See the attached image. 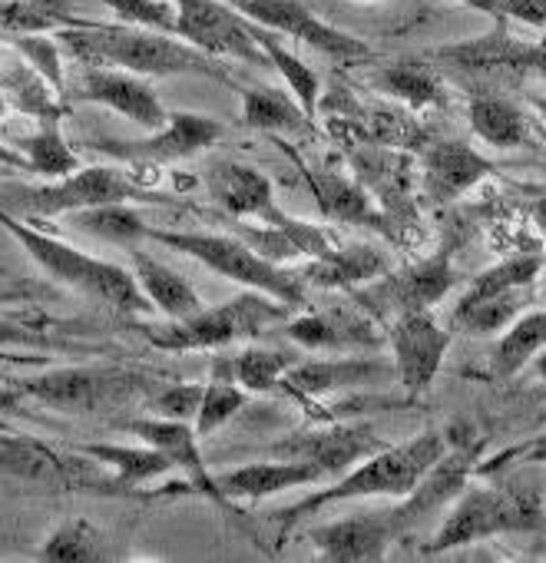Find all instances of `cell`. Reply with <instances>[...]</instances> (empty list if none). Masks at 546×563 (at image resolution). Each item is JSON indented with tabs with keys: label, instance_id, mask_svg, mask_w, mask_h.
Listing matches in <instances>:
<instances>
[{
	"label": "cell",
	"instance_id": "6da1fadb",
	"mask_svg": "<svg viewBox=\"0 0 546 563\" xmlns=\"http://www.w3.org/2000/svg\"><path fill=\"white\" fill-rule=\"evenodd\" d=\"M64 47L80 57L87 67H116L140 77H179V74H199L212 80H225L219 64L186 44L176 34H159L149 27L133 24H77L57 31Z\"/></svg>",
	"mask_w": 546,
	"mask_h": 563
},
{
	"label": "cell",
	"instance_id": "7a4b0ae2",
	"mask_svg": "<svg viewBox=\"0 0 546 563\" xmlns=\"http://www.w3.org/2000/svg\"><path fill=\"white\" fill-rule=\"evenodd\" d=\"M450 448L447 431H424L414 434L404 444L394 448H381L371 457H365L361 464H355L352 471H345L338 481H332L328 487L315 490L312 497H302L299 504H292L289 510H282V540L286 533L305 520L309 514H319L332 504H345V500H375V497H391L401 500L414 490V484L424 477V471Z\"/></svg>",
	"mask_w": 546,
	"mask_h": 563
},
{
	"label": "cell",
	"instance_id": "3957f363",
	"mask_svg": "<svg viewBox=\"0 0 546 563\" xmlns=\"http://www.w3.org/2000/svg\"><path fill=\"white\" fill-rule=\"evenodd\" d=\"M0 229H8L24 249L27 255L41 265V272H47L51 278L64 282V286L116 309V312H126V316H146L153 312L149 299L143 296L140 282L133 278V272H126L123 265L116 262H107V258H97L90 252H80L41 229H34L31 222H21L18 216L0 209Z\"/></svg>",
	"mask_w": 546,
	"mask_h": 563
},
{
	"label": "cell",
	"instance_id": "277c9868",
	"mask_svg": "<svg viewBox=\"0 0 546 563\" xmlns=\"http://www.w3.org/2000/svg\"><path fill=\"white\" fill-rule=\"evenodd\" d=\"M546 507L530 487H464V494L444 514L437 533L424 543V553H447L477 540L503 533H543Z\"/></svg>",
	"mask_w": 546,
	"mask_h": 563
},
{
	"label": "cell",
	"instance_id": "5b68a950",
	"mask_svg": "<svg viewBox=\"0 0 546 563\" xmlns=\"http://www.w3.org/2000/svg\"><path fill=\"white\" fill-rule=\"evenodd\" d=\"M146 239L176 249L189 258H196L199 265L212 268L215 275L238 282L242 289H255L265 292L271 299L286 302L289 309H302L309 302V289L302 286V278L296 272H289L286 265H271L268 258H261L248 242H242L238 235H219V232H172V229H156L149 225Z\"/></svg>",
	"mask_w": 546,
	"mask_h": 563
},
{
	"label": "cell",
	"instance_id": "8992f818",
	"mask_svg": "<svg viewBox=\"0 0 546 563\" xmlns=\"http://www.w3.org/2000/svg\"><path fill=\"white\" fill-rule=\"evenodd\" d=\"M289 306L271 299L265 292L245 289L235 299L215 306V309H199L196 316L186 319H169L166 325L156 329H140L153 349L163 352H205V349H225L245 339H255L268 325L286 322Z\"/></svg>",
	"mask_w": 546,
	"mask_h": 563
},
{
	"label": "cell",
	"instance_id": "52a82bcc",
	"mask_svg": "<svg viewBox=\"0 0 546 563\" xmlns=\"http://www.w3.org/2000/svg\"><path fill=\"white\" fill-rule=\"evenodd\" d=\"M136 199H159L169 202L166 196H149L136 179H130L123 169L113 166H80L70 176L47 179L41 186H0V209L11 216H27V219H54V216H70L77 209L103 206V202H136Z\"/></svg>",
	"mask_w": 546,
	"mask_h": 563
},
{
	"label": "cell",
	"instance_id": "ba28073f",
	"mask_svg": "<svg viewBox=\"0 0 546 563\" xmlns=\"http://www.w3.org/2000/svg\"><path fill=\"white\" fill-rule=\"evenodd\" d=\"M11 385L27 401H37L60 415H103L143 398L149 378L120 365H67Z\"/></svg>",
	"mask_w": 546,
	"mask_h": 563
},
{
	"label": "cell",
	"instance_id": "9c48e42d",
	"mask_svg": "<svg viewBox=\"0 0 546 563\" xmlns=\"http://www.w3.org/2000/svg\"><path fill=\"white\" fill-rule=\"evenodd\" d=\"M454 242L444 239L427 258L404 265L401 272H385L381 278L355 289V302L375 316H401V312H431L454 289Z\"/></svg>",
	"mask_w": 546,
	"mask_h": 563
},
{
	"label": "cell",
	"instance_id": "30bf717a",
	"mask_svg": "<svg viewBox=\"0 0 546 563\" xmlns=\"http://www.w3.org/2000/svg\"><path fill=\"white\" fill-rule=\"evenodd\" d=\"M0 474L51 487V490H93L116 494L113 477L100 471L93 457L83 451H60L37 438H8L0 441Z\"/></svg>",
	"mask_w": 546,
	"mask_h": 563
},
{
	"label": "cell",
	"instance_id": "8fae6325",
	"mask_svg": "<svg viewBox=\"0 0 546 563\" xmlns=\"http://www.w3.org/2000/svg\"><path fill=\"white\" fill-rule=\"evenodd\" d=\"M225 4L245 21L268 27L276 34H286L299 44H309L312 51L325 54L335 64L355 67L375 57V51L365 41L325 24L309 4H302V0H225Z\"/></svg>",
	"mask_w": 546,
	"mask_h": 563
},
{
	"label": "cell",
	"instance_id": "7c38bea8",
	"mask_svg": "<svg viewBox=\"0 0 546 563\" xmlns=\"http://www.w3.org/2000/svg\"><path fill=\"white\" fill-rule=\"evenodd\" d=\"M219 136L222 123L205 113H169L166 123L143 140H97L90 143V150L130 166H163L209 150L212 143H219Z\"/></svg>",
	"mask_w": 546,
	"mask_h": 563
},
{
	"label": "cell",
	"instance_id": "4fadbf2b",
	"mask_svg": "<svg viewBox=\"0 0 546 563\" xmlns=\"http://www.w3.org/2000/svg\"><path fill=\"white\" fill-rule=\"evenodd\" d=\"M176 37L209 57H235L252 67H265V54L255 44L248 21L235 14L225 0H172Z\"/></svg>",
	"mask_w": 546,
	"mask_h": 563
},
{
	"label": "cell",
	"instance_id": "5bb4252c",
	"mask_svg": "<svg viewBox=\"0 0 546 563\" xmlns=\"http://www.w3.org/2000/svg\"><path fill=\"white\" fill-rule=\"evenodd\" d=\"M388 342L394 352L398 385L408 391V398L424 395L447 358L450 332L441 329L431 312H401L388 329Z\"/></svg>",
	"mask_w": 546,
	"mask_h": 563
},
{
	"label": "cell",
	"instance_id": "9a60e30c",
	"mask_svg": "<svg viewBox=\"0 0 546 563\" xmlns=\"http://www.w3.org/2000/svg\"><path fill=\"white\" fill-rule=\"evenodd\" d=\"M477 464H480V448H477V444L447 448V451L424 471V477L414 484V490H411L408 497H401L394 510H388L394 530L404 533V530L424 523L431 514L450 507V504L464 494V487L470 484V477L477 474Z\"/></svg>",
	"mask_w": 546,
	"mask_h": 563
},
{
	"label": "cell",
	"instance_id": "2e32d148",
	"mask_svg": "<svg viewBox=\"0 0 546 563\" xmlns=\"http://www.w3.org/2000/svg\"><path fill=\"white\" fill-rule=\"evenodd\" d=\"M74 97L80 103H97V107L120 113L123 120L136 123L143 133L159 130L169 117V110L163 107L159 93L153 90L146 77L116 70V67H87L83 77L77 80Z\"/></svg>",
	"mask_w": 546,
	"mask_h": 563
},
{
	"label": "cell",
	"instance_id": "e0dca14e",
	"mask_svg": "<svg viewBox=\"0 0 546 563\" xmlns=\"http://www.w3.org/2000/svg\"><path fill=\"white\" fill-rule=\"evenodd\" d=\"M381 382H398L394 362L381 358H355V355H335V358H299L286 378L282 388L292 398H325L335 391H352V388H371Z\"/></svg>",
	"mask_w": 546,
	"mask_h": 563
},
{
	"label": "cell",
	"instance_id": "ac0fdd59",
	"mask_svg": "<svg viewBox=\"0 0 546 563\" xmlns=\"http://www.w3.org/2000/svg\"><path fill=\"white\" fill-rule=\"evenodd\" d=\"M493 173V163L464 140H431L417 150V179L427 199L454 202Z\"/></svg>",
	"mask_w": 546,
	"mask_h": 563
},
{
	"label": "cell",
	"instance_id": "d6986e66",
	"mask_svg": "<svg viewBox=\"0 0 546 563\" xmlns=\"http://www.w3.org/2000/svg\"><path fill=\"white\" fill-rule=\"evenodd\" d=\"M398 537L388 510H358L332 523L312 527L309 540L315 543L319 560L325 563H371L388 556V543Z\"/></svg>",
	"mask_w": 546,
	"mask_h": 563
},
{
	"label": "cell",
	"instance_id": "ffe728a7",
	"mask_svg": "<svg viewBox=\"0 0 546 563\" xmlns=\"http://www.w3.org/2000/svg\"><path fill=\"white\" fill-rule=\"evenodd\" d=\"M120 428H123V431H133L143 444L163 451V454L176 464V471L186 474V484H182L186 490L202 494V497H209V500L219 504V507H232V500L222 497L215 477L209 474V467H205V461H202V451H199V434H196V428H192L189 421L133 418V421H123Z\"/></svg>",
	"mask_w": 546,
	"mask_h": 563
},
{
	"label": "cell",
	"instance_id": "44dd1931",
	"mask_svg": "<svg viewBox=\"0 0 546 563\" xmlns=\"http://www.w3.org/2000/svg\"><path fill=\"white\" fill-rule=\"evenodd\" d=\"M385 444L378 441V434L365 424H335V428H319V431H305L296 438H286L282 444H276L279 457H299V461H312L325 471L328 481L342 477L345 471H352L355 464H361L365 457H371L375 451H381Z\"/></svg>",
	"mask_w": 546,
	"mask_h": 563
},
{
	"label": "cell",
	"instance_id": "7402d4cb",
	"mask_svg": "<svg viewBox=\"0 0 546 563\" xmlns=\"http://www.w3.org/2000/svg\"><path fill=\"white\" fill-rule=\"evenodd\" d=\"M209 196L232 219H255L258 225H279V222L292 219L279 206L268 176H261L255 166H245V163L219 166L209 176Z\"/></svg>",
	"mask_w": 546,
	"mask_h": 563
},
{
	"label": "cell",
	"instance_id": "603a6c76",
	"mask_svg": "<svg viewBox=\"0 0 546 563\" xmlns=\"http://www.w3.org/2000/svg\"><path fill=\"white\" fill-rule=\"evenodd\" d=\"M437 57L450 60L460 70H480V74H490V70L546 74V37H539L536 44H526V41L510 37L503 21H497L490 34H483L477 41L444 47Z\"/></svg>",
	"mask_w": 546,
	"mask_h": 563
},
{
	"label": "cell",
	"instance_id": "cb8c5ba5",
	"mask_svg": "<svg viewBox=\"0 0 546 563\" xmlns=\"http://www.w3.org/2000/svg\"><path fill=\"white\" fill-rule=\"evenodd\" d=\"M219 490L225 500H265L276 497L296 487H312V484H328L325 471L312 461H299V457H279V461H255V464H242L235 471H225L215 477Z\"/></svg>",
	"mask_w": 546,
	"mask_h": 563
},
{
	"label": "cell",
	"instance_id": "d4e9b609",
	"mask_svg": "<svg viewBox=\"0 0 546 563\" xmlns=\"http://www.w3.org/2000/svg\"><path fill=\"white\" fill-rule=\"evenodd\" d=\"M388 272V258L381 255V249L355 242L345 245L338 242L332 252L309 258L296 275L302 278L305 289H322V292H355L368 282L381 278Z\"/></svg>",
	"mask_w": 546,
	"mask_h": 563
},
{
	"label": "cell",
	"instance_id": "484cf974",
	"mask_svg": "<svg viewBox=\"0 0 546 563\" xmlns=\"http://www.w3.org/2000/svg\"><path fill=\"white\" fill-rule=\"evenodd\" d=\"M235 235L248 242L271 265H286L296 258H319L338 245V235L332 229L296 216L279 225H245L235 219Z\"/></svg>",
	"mask_w": 546,
	"mask_h": 563
},
{
	"label": "cell",
	"instance_id": "4316f807",
	"mask_svg": "<svg viewBox=\"0 0 546 563\" xmlns=\"http://www.w3.org/2000/svg\"><path fill=\"white\" fill-rule=\"evenodd\" d=\"M0 100L41 123H60V117L67 113L64 97L34 70V64L11 41L0 47Z\"/></svg>",
	"mask_w": 546,
	"mask_h": 563
},
{
	"label": "cell",
	"instance_id": "83f0119b",
	"mask_svg": "<svg viewBox=\"0 0 546 563\" xmlns=\"http://www.w3.org/2000/svg\"><path fill=\"white\" fill-rule=\"evenodd\" d=\"M315 199H319V209L325 219L332 222H355V225H375L381 235L391 239V222L388 216L371 206V196L368 189L358 183V179H348V176H338L332 169H312V166H302Z\"/></svg>",
	"mask_w": 546,
	"mask_h": 563
},
{
	"label": "cell",
	"instance_id": "f1b7e54d",
	"mask_svg": "<svg viewBox=\"0 0 546 563\" xmlns=\"http://www.w3.org/2000/svg\"><path fill=\"white\" fill-rule=\"evenodd\" d=\"M286 332L292 345L319 355H342V352H361L378 345L371 325L348 312H305L296 316Z\"/></svg>",
	"mask_w": 546,
	"mask_h": 563
},
{
	"label": "cell",
	"instance_id": "f546056e",
	"mask_svg": "<svg viewBox=\"0 0 546 563\" xmlns=\"http://www.w3.org/2000/svg\"><path fill=\"white\" fill-rule=\"evenodd\" d=\"M130 255H133V278L140 282V289L149 299L153 312H163L166 319H186L202 309V299L186 282V275H179L166 262L153 258L140 245L130 249Z\"/></svg>",
	"mask_w": 546,
	"mask_h": 563
},
{
	"label": "cell",
	"instance_id": "4dcf8cb0",
	"mask_svg": "<svg viewBox=\"0 0 546 563\" xmlns=\"http://www.w3.org/2000/svg\"><path fill=\"white\" fill-rule=\"evenodd\" d=\"M77 451L93 457L100 467L113 471L116 494L140 490V487H146V484H153V481H159V477L176 471V464L163 451H156L149 444H143V448H130V444H80Z\"/></svg>",
	"mask_w": 546,
	"mask_h": 563
},
{
	"label": "cell",
	"instance_id": "1f68e13d",
	"mask_svg": "<svg viewBox=\"0 0 546 563\" xmlns=\"http://www.w3.org/2000/svg\"><path fill=\"white\" fill-rule=\"evenodd\" d=\"M242 97V123L248 130L261 133H292L302 136L312 130V117L299 107V100L289 93V87H245Z\"/></svg>",
	"mask_w": 546,
	"mask_h": 563
},
{
	"label": "cell",
	"instance_id": "d6a6232c",
	"mask_svg": "<svg viewBox=\"0 0 546 563\" xmlns=\"http://www.w3.org/2000/svg\"><path fill=\"white\" fill-rule=\"evenodd\" d=\"M296 362H299V355H292V352H279V349H245V352H238L232 358L215 362V378L235 382L248 395H265V391H276L282 385L286 372Z\"/></svg>",
	"mask_w": 546,
	"mask_h": 563
},
{
	"label": "cell",
	"instance_id": "836d02e7",
	"mask_svg": "<svg viewBox=\"0 0 546 563\" xmlns=\"http://www.w3.org/2000/svg\"><path fill=\"white\" fill-rule=\"evenodd\" d=\"M248 31H252V37H255V44L261 47L265 60L282 74V80H286L289 93L299 100V107H302L312 120H319V103H322V80H319V74H315L299 54H292V51L276 37V31L258 27V24H252V21H248Z\"/></svg>",
	"mask_w": 546,
	"mask_h": 563
},
{
	"label": "cell",
	"instance_id": "e575fe53",
	"mask_svg": "<svg viewBox=\"0 0 546 563\" xmlns=\"http://www.w3.org/2000/svg\"><path fill=\"white\" fill-rule=\"evenodd\" d=\"M546 255L543 252H516V255H506L503 262L483 268L480 275L470 278L467 292L460 296V302L454 309H470L483 299H493V296H503V292H513V289H530L536 286L539 278V268H543Z\"/></svg>",
	"mask_w": 546,
	"mask_h": 563
},
{
	"label": "cell",
	"instance_id": "d590c367",
	"mask_svg": "<svg viewBox=\"0 0 546 563\" xmlns=\"http://www.w3.org/2000/svg\"><path fill=\"white\" fill-rule=\"evenodd\" d=\"M467 120H470V130L493 150H516L530 136L523 110L510 103L506 97H493V93L473 97L467 107Z\"/></svg>",
	"mask_w": 546,
	"mask_h": 563
},
{
	"label": "cell",
	"instance_id": "8d00e7d4",
	"mask_svg": "<svg viewBox=\"0 0 546 563\" xmlns=\"http://www.w3.org/2000/svg\"><path fill=\"white\" fill-rule=\"evenodd\" d=\"M67 222L77 232L93 235L110 245H120V249H136L149 232V222L130 202H103V206L77 209L67 216Z\"/></svg>",
	"mask_w": 546,
	"mask_h": 563
},
{
	"label": "cell",
	"instance_id": "74e56055",
	"mask_svg": "<svg viewBox=\"0 0 546 563\" xmlns=\"http://www.w3.org/2000/svg\"><path fill=\"white\" fill-rule=\"evenodd\" d=\"M378 87L398 103H404L408 110H434V107H444L447 100L441 77L421 60H401V64L378 70Z\"/></svg>",
	"mask_w": 546,
	"mask_h": 563
},
{
	"label": "cell",
	"instance_id": "f35d334b",
	"mask_svg": "<svg viewBox=\"0 0 546 563\" xmlns=\"http://www.w3.org/2000/svg\"><path fill=\"white\" fill-rule=\"evenodd\" d=\"M546 349V309L536 312H523L497 342L493 355H490V368L497 378H513L516 372H523L533 355Z\"/></svg>",
	"mask_w": 546,
	"mask_h": 563
},
{
	"label": "cell",
	"instance_id": "ab89813d",
	"mask_svg": "<svg viewBox=\"0 0 546 563\" xmlns=\"http://www.w3.org/2000/svg\"><path fill=\"white\" fill-rule=\"evenodd\" d=\"M37 556L57 563H100L110 560V543L107 533L90 520H64L60 527H54V533H47Z\"/></svg>",
	"mask_w": 546,
	"mask_h": 563
},
{
	"label": "cell",
	"instance_id": "60d3db41",
	"mask_svg": "<svg viewBox=\"0 0 546 563\" xmlns=\"http://www.w3.org/2000/svg\"><path fill=\"white\" fill-rule=\"evenodd\" d=\"M18 150L27 159V173L44 179H60L80 169V153L64 140L57 123H41V130L24 136Z\"/></svg>",
	"mask_w": 546,
	"mask_h": 563
},
{
	"label": "cell",
	"instance_id": "b9f144b4",
	"mask_svg": "<svg viewBox=\"0 0 546 563\" xmlns=\"http://www.w3.org/2000/svg\"><path fill=\"white\" fill-rule=\"evenodd\" d=\"M530 302H533V286L513 289V292L483 299L470 309H454V325L470 332V335H497V332L510 329L526 312Z\"/></svg>",
	"mask_w": 546,
	"mask_h": 563
},
{
	"label": "cell",
	"instance_id": "7bdbcfd3",
	"mask_svg": "<svg viewBox=\"0 0 546 563\" xmlns=\"http://www.w3.org/2000/svg\"><path fill=\"white\" fill-rule=\"evenodd\" d=\"M365 133H368V143L388 146V150H404V153L421 150V143H424V130L417 126V120L398 107H375L365 117Z\"/></svg>",
	"mask_w": 546,
	"mask_h": 563
},
{
	"label": "cell",
	"instance_id": "ee69618b",
	"mask_svg": "<svg viewBox=\"0 0 546 563\" xmlns=\"http://www.w3.org/2000/svg\"><path fill=\"white\" fill-rule=\"evenodd\" d=\"M245 405H248V391L238 388L235 382H222V378L209 382L205 391H202V405H199V411H196V421H192L199 441H202V438H212V434H215L222 424H229Z\"/></svg>",
	"mask_w": 546,
	"mask_h": 563
},
{
	"label": "cell",
	"instance_id": "f6af8a7d",
	"mask_svg": "<svg viewBox=\"0 0 546 563\" xmlns=\"http://www.w3.org/2000/svg\"><path fill=\"white\" fill-rule=\"evenodd\" d=\"M107 11L120 18V24L149 27L159 34H176V8L172 0H100Z\"/></svg>",
	"mask_w": 546,
	"mask_h": 563
},
{
	"label": "cell",
	"instance_id": "bcb514c9",
	"mask_svg": "<svg viewBox=\"0 0 546 563\" xmlns=\"http://www.w3.org/2000/svg\"><path fill=\"white\" fill-rule=\"evenodd\" d=\"M11 44H14V47L34 64V70L64 97L67 80H64V60H60L57 41L47 37V34H18V37H11Z\"/></svg>",
	"mask_w": 546,
	"mask_h": 563
},
{
	"label": "cell",
	"instance_id": "7dc6e473",
	"mask_svg": "<svg viewBox=\"0 0 546 563\" xmlns=\"http://www.w3.org/2000/svg\"><path fill=\"white\" fill-rule=\"evenodd\" d=\"M202 391H205V385H192V382H186V385H169V388H163L159 395H156V401H153V408H156V415L159 418H169V421H196V411H199V405H202Z\"/></svg>",
	"mask_w": 546,
	"mask_h": 563
},
{
	"label": "cell",
	"instance_id": "c3c4849f",
	"mask_svg": "<svg viewBox=\"0 0 546 563\" xmlns=\"http://www.w3.org/2000/svg\"><path fill=\"white\" fill-rule=\"evenodd\" d=\"M497 4H500L503 21L513 18L520 24L546 31V0H497Z\"/></svg>",
	"mask_w": 546,
	"mask_h": 563
},
{
	"label": "cell",
	"instance_id": "681fc988",
	"mask_svg": "<svg viewBox=\"0 0 546 563\" xmlns=\"http://www.w3.org/2000/svg\"><path fill=\"white\" fill-rule=\"evenodd\" d=\"M0 169H24L27 173V159L21 156V150L8 146L4 140H0Z\"/></svg>",
	"mask_w": 546,
	"mask_h": 563
},
{
	"label": "cell",
	"instance_id": "f907efd6",
	"mask_svg": "<svg viewBox=\"0 0 546 563\" xmlns=\"http://www.w3.org/2000/svg\"><path fill=\"white\" fill-rule=\"evenodd\" d=\"M454 4H464V8H470V11H483V14H490V18H493V24H497V21H503L497 0H454Z\"/></svg>",
	"mask_w": 546,
	"mask_h": 563
},
{
	"label": "cell",
	"instance_id": "816d5d0a",
	"mask_svg": "<svg viewBox=\"0 0 546 563\" xmlns=\"http://www.w3.org/2000/svg\"><path fill=\"white\" fill-rule=\"evenodd\" d=\"M530 219H533L536 232L546 239V196H539V199H533V202H530Z\"/></svg>",
	"mask_w": 546,
	"mask_h": 563
},
{
	"label": "cell",
	"instance_id": "f5cc1de1",
	"mask_svg": "<svg viewBox=\"0 0 546 563\" xmlns=\"http://www.w3.org/2000/svg\"><path fill=\"white\" fill-rule=\"evenodd\" d=\"M24 401V395L14 385H0V411H11Z\"/></svg>",
	"mask_w": 546,
	"mask_h": 563
},
{
	"label": "cell",
	"instance_id": "db71d44e",
	"mask_svg": "<svg viewBox=\"0 0 546 563\" xmlns=\"http://www.w3.org/2000/svg\"><path fill=\"white\" fill-rule=\"evenodd\" d=\"M516 454H523L526 461H546V434H543L539 441H533V444H526V448H520Z\"/></svg>",
	"mask_w": 546,
	"mask_h": 563
},
{
	"label": "cell",
	"instance_id": "11a10c76",
	"mask_svg": "<svg viewBox=\"0 0 546 563\" xmlns=\"http://www.w3.org/2000/svg\"><path fill=\"white\" fill-rule=\"evenodd\" d=\"M27 332H18L14 325H0V342H24Z\"/></svg>",
	"mask_w": 546,
	"mask_h": 563
},
{
	"label": "cell",
	"instance_id": "9f6ffc18",
	"mask_svg": "<svg viewBox=\"0 0 546 563\" xmlns=\"http://www.w3.org/2000/svg\"><path fill=\"white\" fill-rule=\"evenodd\" d=\"M533 372L546 382V349H539V352L533 355Z\"/></svg>",
	"mask_w": 546,
	"mask_h": 563
},
{
	"label": "cell",
	"instance_id": "6f0895ef",
	"mask_svg": "<svg viewBox=\"0 0 546 563\" xmlns=\"http://www.w3.org/2000/svg\"><path fill=\"white\" fill-rule=\"evenodd\" d=\"M536 296L546 302V262H543V268H539V278H536Z\"/></svg>",
	"mask_w": 546,
	"mask_h": 563
},
{
	"label": "cell",
	"instance_id": "680465c9",
	"mask_svg": "<svg viewBox=\"0 0 546 563\" xmlns=\"http://www.w3.org/2000/svg\"><path fill=\"white\" fill-rule=\"evenodd\" d=\"M533 107L543 113V120H546V93H539V97H533Z\"/></svg>",
	"mask_w": 546,
	"mask_h": 563
},
{
	"label": "cell",
	"instance_id": "91938a15",
	"mask_svg": "<svg viewBox=\"0 0 546 563\" xmlns=\"http://www.w3.org/2000/svg\"><path fill=\"white\" fill-rule=\"evenodd\" d=\"M21 292H0V306H4V302H11V299H18Z\"/></svg>",
	"mask_w": 546,
	"mask_h": 563
},
{
	"label": "cell",
	"instance_id": "94428289",
	"mask_svg": "<svg viewBox=\"0 0 546 563\" xmlns=\"http://www.w3.org/2000/svg\"><path fill=\"white\" fill-rule=\"evenodd\" d=\"M0 275H4V268H0Z\"/></svg>",
	"mask_w": 546,
	"mask_h": 563
}]
</instances>
